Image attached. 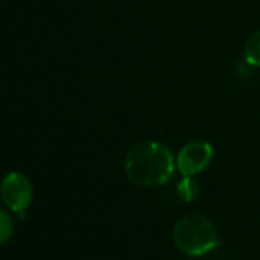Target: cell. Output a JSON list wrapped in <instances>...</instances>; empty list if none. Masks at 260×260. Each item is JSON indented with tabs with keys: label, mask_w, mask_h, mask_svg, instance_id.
<instances>
[{
	"label": "cell",
	"mask_w": 260,
	"mask_h": 260,
	"mask_svg": "<svg viewBox=\"0 0 260 260\" xmlns=\"http://www.w3.org/2000/svg\"><path fill=\"white\" fill-rule=\"evenodd\" d=\"M13 236H14V222L7 211L0 210V245L10 242Z\"/></svg>",
	"instance_id": "7"
},
{
	"label": "cell",
	"mask_w": 260,
	"mask_h": 260,
	"mask_svg": "<svg viewBox=\"0 0 260 260\" xmlns=\"http://www.w3.org/2000/svg\"><path fill=\"white\" fill-rule=\"evenodd\" d=\"M243 58L249 66L260 68V29L248 39L243 49Z\"/></svg>",
	"instance_id": "5"
},
{
	"label": "cell",
	"mask_w": 260,
	"mask_h": 260,
	"mask_svg": "<svg viewBox=\"0 0 260 260\" xmlns=\"http://www.w3.org/2000/svg\"><path fill=\"white\" fill-rule=\"evenodd\" d=\"M213 159V147L208 141L194 140L187 143L176 156V167L184 176L204 172Z\"/></svg>",
	"instance_id": "4"
},
{
	"label": "cell",
	"mask_w": 260,
	"mask_h": 260,
	"mask_svg": "<svg viewBox=\"0 0 260 260\" xmlns=\"http://www.w3.org/2000/svg\"><path fill=\"white\" fill-rule=\"evenodd\" d=\"M176 161L170 149L156 141L135 144L125 155L124 170L128 181L138 187H159L175 173Z\"/></svg>",
	"instance_id": "1"
},
{
	"label": "cell",
	"mask_w": 260,
	"mask_h": 260,
	"mask_svg": "<svg viewBox=\"0 0 260 260\" xmlns=\"http://www.w3.org/2000/svg\"><path fill=\"white\" fill-rule=\"evenodd\" d=\"M0 196L10 210L23 216L32 201V185L23 173L13 172L2 181Z\"/></svg>",
	"instance_id": "3"
},
{
	"label": "cell",
	"mask_w": 260,
	"mask_h": 260,
	"mask_svg": "<svg viewBox=\"0 0 260 260\" xmlns=\"http://www.w3.org/2000/svg\"><path fill=\"white\" fill-rule=\"evenodd\" d=\"M176 193H178L181 201L191 202V201L196 199V196L199 193V185L191 176H184V179L176 187Z\"/></svg>",
	"instance_id": "6"
},
{
	"label": "cell",
	"mask_w": 260,
	"mask_h": 260,
	"mask_svg": "<svg viewBox=\"0 0 260 260\" xmlns=\"http://www.w3.org/2000/svg\"><path fill=\"white\" fill-rule=\"evenodd\" d=\"M173 240L182 252L193 257L204 255L219 245L214 225L201 214L182 217L173 228Z\"/></svg>",
	"instance_id": "2"
}]
</instances>
